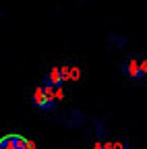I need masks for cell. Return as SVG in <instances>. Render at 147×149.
Masks as SVG:
<instances>
[{"instance_id": "6da1fadb", "label": "cell", "mask_w": 147, "mask_h": 149, "mask_svg": "<svg viewBox=\"0 0 147 149\" xmlns=\"http://www.w3.org/2000/svg\"><path fill=\"white\" fill-rule=\"evenodd\" d=\"M120 70L126 74V77H131L133 81H141L147 72V62L145 60H139V56H133L128 62H122L120 64Z\"/></svg>"}, {"instance_id": "7a4b0ae2", "label": "cell", "mask_w": 147, "mask_h": 149, "mask_svg": "<svg viewBox=\"0 0 147 149\" xmlns=\"http://www.w3.org/2000/svg\"><path fill=\"white\" fill-rule=\"evenodd\" d=\"M0 149H35V145L23 135H4L0 139Z\"/></svg>"}, {"instance_id": "3957f363", "label": "cell", "mask_w": 147, "mask_h": 149, "mask_svg": "<svg viewBox=\"0 0 147 149\" xmlns=\"http://www.w3.org/2000/svg\"><path fill=\"white\" fill-rule=\"evenodd\" d=\"M33 104L38 108H42V110H54L56 100L52 97V91H48L46 87H38L33 91Z\"/></svg>"}, {"instance_id": "277c9868", "label": "cell", "mask_w": 147, "mask_h": 149, "mask_svg": "<svg viewBox=\"0 0 147 149\" xmlns=\"http://www.w3.org/2000/svg\"><path fill=\"white\" fill-rule=\"evenodd\" d=\"M66 79V74H64V68H52L48 74H46V81H44V87L48 91H58L62 87Z\"/></svg>"}, {"instance_id": "5b68a950", "label": "cell", "mask_w": 147, "mask_h": 149, "mask_svg": "<svg viewBox=\"0 0 147 149\" xmlns=\"http://www.w3.org/2000/svg\"><path fill=\"white\" fill-rule=\"evenodd\" d=\"M108 42H110V46L112 48H124L126 46V37H122V35H114V33H110L108 35Z\"/></svg>"}, {"instance_id": "8992f818", "label": "cell", "mask_w": 147, "mask_h": 149, "mask_svg": "<svg viewBox=\"0 0 147 149\" xmlns=\"http://www.w3.org/2000/svg\"><path fill=\"white\" fill-rule=\"evenodd\" d=\"M68 77H70V79H79V68H72Z\"/></svg>"}]
</instances>
